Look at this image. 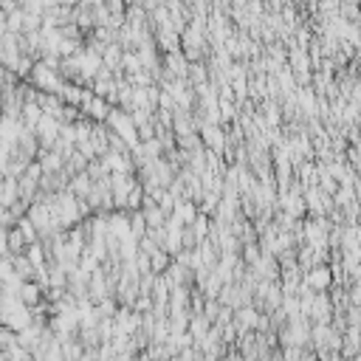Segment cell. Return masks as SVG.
I'll return each mask as SVG.
<instances>
[{
    "instance_id": "1",
    "label": "cell",
    "mask_w": 361,
    "mask_h": 361,
    "mask_svg": "<svg viewBox=\"0 0 361 361\" xmlns=\"http://www.w3.org/2000/svg\"><path fill=\"white\" fill-rule=\"evenodd\" d=\"M20 302H23V305H37V302H40V288L32 285V282H26V285L20 288Z\"/></svg>"
},
{
    "instance_id": "2",
    "label": "cell",
    "mask_w": 361,
    "mask_h": 361,
    "mask_svg": "<svg viewBox=\"0 0 361 361\" xmlns=\"http://www.w3.org/2000/svg\"><path fill=\"white\" fill-rule=\"evenodd\" d=\"M308 282H310L313 288H324V285H327V274H324V271H319V274H310V277H308Z\"/></svg>"
},
{
    "instance_id": "3",
    "label": "cell",
    "mask_w": 361,
    "mask_h": 361,
    "mask_svg": "<svg viewBox=\"0 0 361 361\" xmlns=\"http://www.w3.org/2000/svg\"><path fill=\"white\" fill-rule=\"evenodd\" d=\"M152 268L155 271H164L166 268V257L164 254H152Z\"/></svg>"
}]
</instances>
